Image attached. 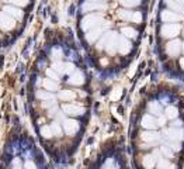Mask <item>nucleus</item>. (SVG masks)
Instances as JSON below:
<instances>
[{
  "instance_id": "1",
  "label": "nucleus",
  "mask_w": 184,
  "mask_h": 169,
  "mask_svg": "<svg viewBox=\"0 0 184 169\" xmlns=\"http://www.w3.org/2000/svg\"><path fill=\"white\" fill-rule=\"evenodd\" d=\"M27 109L39 147L56 165L79 152L93 110V77L68 28L45 30L27 80Z\"/></svg>"
},
{
  "instance_id": "2",
  "label": "nucleus",
  "mask_w": 184,
  "mask_h": 169,
  "mask_svg": "<svg viewBox=\"0 0 184 169\" xmlns=\"http://www.w3.org/2000/svg\"><path fill=\"white\" fill-rule=\"evenodd\" d=\"M150 1L78 0V42L100 76H118L135 61L148 26Z\"/></svg>"
},
{
  "instance_id": "3",
  "label": "nucleus",
  "mask_w": 184,
  "mask_h": 169,
  "mask_svg": "<svg viewBox=\"0 0 184 169\" xmlns=\"http://www.w3.org/2000/svg\"><path fill=\"white\" fill-rule=\"evenodd\" d=\"M134 169H181L184 155L183 97L169 83H153L141 93L128 130Z\"/></svg>"
},
{
  "instance_id": "4",
  "label": "nucleus",
  "mask_w": 184,
  "mask_h": 169,
  "mask_svg": "<svg viewBox=\"0 0 184 169\" xmlns=\"http://www.w3.org/2000/svg\"><path fill=\"white\" fill-rule=\"evenodd\" d=\"M155 52L163 72L184 79V0H159Z\"/></svg>"
},
{
  "instance_id": "5",
  "label": "nucleus",
  "mask_w": 184,
  "mask_h": 169,
  "mask_svg": "<svg viewBox=\"0 0 184 169\" xmlns=\"http://www.w3.org/2000/svg\"><path fill=\"white\" fill-rule=\"evenodd\" d=\"M0 169H52L47 154L21 124H14L0 154Z\"/></svg>"
},
{
  "instance_id": "6",
  "label": "nucleus",
  "mask_w": 184,
  "mask_h": 169,
  "mask_svg": "<svg viewBox=\"0 0 184 169\" xmlns=\"http://www.w3.org/2000/svg\"><path fill=\"white\" fill-rule=\"evenodd\" d=\"M37 0H0V49L14 44L28 24Z\"/></svg>"
},
{
  "instance_id": "7",
  "label": "nucleus",
  "mask_w": 184,
  "mask_h": 169,
  "mask_svg": "<svg viewBox=\"0 0 184 169\" xmlns=\"http://www.w3.org/2000/svg\"><path fill=\"white\" fill-rule=\"evenodd\" d=\"M85 169H131L124 141L118 137L106 140Z\"/></svg>"
}]
</instances>
